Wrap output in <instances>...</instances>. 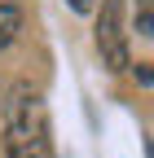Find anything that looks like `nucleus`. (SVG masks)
<instances>
[{"label": "nucleus", "instance_id": "nucleus-5", "mask_svg": "<svg viewBox=\"0 0 154 158\" xmlns=\"http://www.w3.org/2000/svg\"><path fill=\"white\" fill-rule=\"evenodd\" d=\"M88 5H92V0H71V9H75V13H88Z\"/></svg>", "mask_w": 154, "mask_h": 158}, {"label": "nucleus", "instance_id": "nucleus-2", "mask_svg": "<svg viewBox=\"0 0 154 158\" xmlns=\"http://www.w3.org/2000/svg\"><path fill=\"white\" fill-rule=\"evenodd\" d=\"M97 48L101 62L110 70L128 66V31H123V0H101V18H97Z\"/></svg>", "mask_w": 154, "mask_h": 158}, {"label": "nucleus", "instance_id": "nucleus-3", "mask_svg": "<svg viewBox=\"0 0 154 158\" xmlns=\"http://www.w3.org/2000/svg\"><path fill=\"white\" fill-rule=\"evenodd\" d=\"M18 22H22V13H18L13 0H0V48L9 44V40L18 35Z\"/></svg>", "mask_w": 154, "mask_h": 158}, {"label": "nucleus", "instance_id": "nucleus-1", "mask_svg": "<svg viewBox=\"0 0 154 158\" xmlns=\"http://www.w3.org/2000/svg\"><path fill=\"white\" fill-rule=\"evenodd\" d=\"M5 149L9 158H53L49 110L31 84H13L5 101Z\"/></svg>", "mask_w": 154, "mask_h": 158}, {"label": "nucleus", "instance_id": "nucleus-4", "mask_svg": "<svg viewBox=\"0 0 154 158\" xmlns=\"http://www.w3.org/2000/svg\"><path fill=\"white\" fill-rule=\"evenodd\" d=\"M137 31L150 35V0H137Z\"/></svg>", "mask_w": 154, "mask_h": 158}]
</instances>
